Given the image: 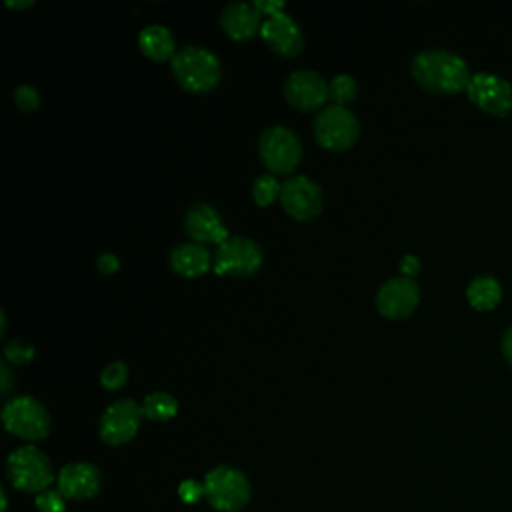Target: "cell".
I'll return each mask as SVG.
<instances>
[{"mask_svg": "<svg viewBox=\"0 0 512 512\" xmlns=\"http://www.w3.org/2000/svg\"><path fill=\"white\" fill-rule=\"evenodd\" d=\"M412 78L428 92L452 94L466 88L470 80L468 62L448 48H424L410 62Z\"/></svg>", "mask_w": 512, "mask_h": 512, "instance_id": "obj_1", "label": "cell"}, {"mask_svg": "<svg viewBox=\"0 0 512 512\" xmlns=\"http://www.w3.org/2000/svg\"><path fill=\"white\" fill-rule=\"evenodd\" d=\"M176 82L188 92H208L218 86L222 66L218 56L200 44H186L170 60Z\"/></svg>", "mask_w": 512, "mask_h": 512, "instance_id": "obj_2", "label": "cell"}, {"mask_svg": "<svg viewBox=\"0 0 512 512\" xmlns=\"http://www.w3.org/2000/svg\"><path fill=\"white\" fill-rule=\"evenodd\" d=\"M204 496L218 512H238L250 502V482L238 468L220 464L206 474Z\"/></svg>", "mask_w": 512, "mask_h": 512, "instance_id": "obj_3", "label": "cell"}, {"mask_svg": "<svg viewBox=\"0 0 512 512\" xmlns=\"http://www.w3.org/2000/svg\"><path fill=\"white\" fill-rule=\"evenodd\" d=\"M4 428L22 440H42L50 432V416L40 400L30 394H18L6 400L2 408Z\"/></svg>", "mask_w": 512, "mask_h": 512, "instance_id": "obj_4", "label": "cell"}, {"mask_svg": "<svg viewBox=\"0 0 512 512\" xmlns=\"http://www.w3.org/2000/svg\"><path fill=\"white\" fill-rule=\"evenodd\" d=\"M258 156L272 174H290L302 158V142L292 128L272 124L258 136Z\"/></svg>", "mask_w": 512, "mask_h": 512, "instance_id": "obj_5", "label": "cell"}, {"mask_svg": "<svg viewBox=\"0 0 512 512\" xmlns=\"http://www.w3.org/2000/svg\"><path fill=\"white\" fill-rule=\"evenodd\" d=\"M6 472L14 488L22 492H36V494L48 490L54 478L48 456L32 444L18 446L8 454Z\"/></svg>", "mask_w": 512, "mask_h": 512, "instance_id": "obj_6", "label": "cell"}, {"mask_svg": "<svg viewBox=\"0 0 512 512\" xmlns=\"http://www.w3.org/2000/svg\"><path fill=\"white\" fill-rule=\"evenodd\" d=\"M360 134V122L352 110L340 104H328L314 116L316 142L328 150L350 148Z\"/></svg>", "mask_w": 512, "mask_h": 512, "instance_id": "obj_7", "label": "cell"}, {"mask_svg": "<svg viewBox=\"0 0 512 512\" xmlns=\"http://www.w3.org/2000/svg\"><path fill=\"white\" fill-rule=\"evenodd\" d=\"M264 262L262 248L248 236L230 234L216 246L214 272L220 276H252Z\"/></svg>", "mask_w": 512, "mask_h": 512, "instance_id": "obj_8", "label": "cell"}, {"mask_svg": "<svg viewBox=\"0 0 512 512\" xmlns=\"http://www.w3.org/2000/svg\"><path fill=\"white\" fill-rule=\"evenodd\" d=\"M142 404L132 398H120L112 402L98 420V436L108 446H120L130 442L142 420Z\"/></svg>", "mask_w": 512, "mask_h": 512, "instance_id": "obj_9", "label": "cell"}, {"mask_svg": "<svg viewBox=\"0 0 512 512\" xmlns=\"http://www.w3.org/2000/svg\"><path fill=\"white\" fill-rule=\"evenodd\" d=\"M466 94L470 102L494 116H506L512 112V84L496 72H472L466 84Z\"/></svg>", "mask_w": 512, "mask_h": 512, "instance_id": "obj_10", "label": "cell"}, {"mask_svg": "<svg viewBox=\"0 0 512 512\" xmlns=\"http://www.w3.org/2000/svg\"><path fill=\"white\" fill-rule=\"evenodd\" d=\"M282 208L296 220H310L322 210V188L306 174L288 176L280 188Z\"/></svg>", "mask_w": 512, "mask_h": 512, "instance_id": "obj_11", "label": "cell"}, {"mask_svg": "<svg viewBox=\"0 0 512 512\" xmlns=\"http://www.w3.org/2000/svg\"><path fill=\"white\" fill-rule=\"evenodd\" d=\"M420 302V286L414 278L392 276L376 290V308L382 316L400 320L412 314Z\"/></svg>", "mask_w": 512, "mask_h": 512, "instance_id": "obj_12", "label": "cell"}, {"mask_svg": "<svg viewBox=\"0 0 512 512\" xmlns=\"http://www.w3.org/2000/svg\"><path fill=\"white\" fill-rule=\"evenodd\" d=\"M284 98L290 106L302 112L318 110L328 100V82L316 70H292L284 80Z\"/></svg>", "mask_w": 512, "mask_h": 512, "instance_id": "obj_13", "label": "cell"}, {"mask_svg": "<svg viewBox=\"0 0 512 512\" xmlns=\"http://www.w3.org/2000/svg\"><path fill=\"white\" fill-rule=\"evenodd\" d=\"M260 36L280 56H296L304 46V32L288 12L266 16L260 26Z\"/></svg>", "mask_w": 512, "mask_h": 512, "instance_id": "obj_14", "label": "cell"}, {"mask_svg": "<svg viewBox=\"0 0 512 512\" xmlns=\"http://www.w3.org/2000/svg\"><path fill=\"white\" fill-rule=\"evenodd\" d=\"M184 230L190 236V240L200 244L212 242L218 246L222 240L230 236L222 216L208 202H194L192 206H188L184 214Z\"/></svg>", "mask_w": 512, "mask_h": 512, "instance_id": "obj_15", "label": "cell"}, {"mask_svg": "<svg viewBox=\"0 0 512 512\" xmlns=\"http://www.w3.org/2000/svg\"><path fill=\"white\" fill-rule=\"evenodd\" d=\"M58 492L70 500H88L102 486L100 470L90 462H70L56 476Z\"/></svg>", "mask_w": 512, "mask_h": 512, "instance_id": "obj_16", "label": "cell"}, {"mask_svg": "<svg viewBox=\"0 0 512 512\" xmlns=\"http://www.w3.org/2000/svg\"><path fill=\"white\" fill-rule=\"evenodd\" d=\"M260 16L254 2L234 0L220 10V26L232 40H246L260 32Z\"/></svg>", "mask_w": 512, "mask_h": 512, "instance_id": "obj_17", "label": "cell"}, {"mask_svg": "<svg viewBox=\"0 0 512 512\" xmlns=\"http://www.w3.org/2000/svg\"><path fill=\"white\" fill-rule=\"evenodd\" d=\"M168 264L176 274L184 278H196L214 266V254H210L204 244L188 240L170 248Z\"/></svg>", "mask_w": 512, "mask_h": 512, "instance_id": "obj_18", "label": "cell"}, {"mask_svg": "<svg viewBox=\"0 0 512 512\" xmlns=\"http://www.w3.org/2000/svg\"><path fill=\"white\" fill-rule=\"evenodd\" d=\"M140 50L152 60H172L176 54V40L168 26L152 22L138 32Z\"/></svg>", "mask_w": 512, "mask_h": 512, "instance_id": "obj_19", "label": "cell"}, {"mask_svg": "<svg viewBox=\"0 0 512 512\" xmlns=\"http://www.w3.org/2000/svg\"><path fill=\"white\" fill-rule=\"evenodd\" d=\"M466 298L476 310H490L502 298V286L496 276L482 272L476 274L466 286Z\"/></svg>", "mask_w": 512, "mask_h": 512, "instance_id": "obj_20", "label": "cell"}, {"mask_svg": "<svg viewBox=\"0 0 512 512\" xmlns=\"http://www.w3.org/2000/svg\"><path fill=\"white\" fill-rule=\"evenodd\" d=\"M178 412V402L170 392H150L144 396L142 402V414L148 420H170Z\"/></svg>", "mask_w": 512, "mask_h": 512, "instance_id": "obj_21", "label": "cell"}, {"mask_svg": "<svg viewBox=\"0 0 512 512\" xmlns=\"http://www.w3.org/2000/svg\"><path fill=\"white\" fill-rule=\"evenodd\" d=\"M356 94H358V84L354 76L340 72L328 80V100H332V104L346 106L356 98Z\"/></svg>", "mask_w": 512, "mask_h": 512, "instance_id": "obj_22", "label": "cell"}, {"mask_svg": "<svg viewBox=\"0 0 512 512\" xmlns=\"http://www.w3.org/2000/svg\"><path fill=\"white\" fill-rule=\"evenodd\" d=\"M280 188H282V182H278V178L272 172L258 174L252 182V198L256 204L268 206L276 198H280Z\"/></svg>", "mask_w": 512, "mask_h": 512, "instance_id": "obj_23", "label": "cell"}, {"mask_svg": "<svg viewBox=\"0 0 512 512\" xmlns=\"http://www.w3.org/2000/svg\"><path fill=\"white\" fill-rule=\"evenodd\" d=\"M34 358V344L26 338H10L4 344V360L12 364H26Z\"/></svg>", "mask_w": 512, "mask_h": 512, "instance_id": "obj_24", "label": "cell"}, {"mask_svg": "<svg viewBox=\"0 0 512 512\" xmlns=\"http://www.w3.org/2000/svg\"><path fill=\"white\" fill-rule=\"evenodd\" d=\"M128 380V366L122 360L108 362L100 372V382L106 390H118Z\"/></svg>", "mask_w": 512, "mask_h": 512, "instance_id": "obj_25", "label": "cell"}, {"mask_svg": "<svg viewBox=\"0 0 512 512\" xmlns=\"http://www.w3.org/2000/svg\"><path fill=\"white\" fill-rule=\"evenodd\" d=\"M12 96H14V104L22 112H32L40 106V92L32 84H18L12 92Z\"/></svg>", "mask_w": 512, "mask_h": 512, "instance_id": "obj_26", "label": "cell"}, {"mask_svg": "<svg viewBox=\"0 0 512 512\" xmlns=\"http://www.w3.org/2000/svg\"><path fill=\"white\" fill-rule=\"evenodd\" d=\"M36 508L40 512H64V498L58 490H44L36 496Z\"/></svg>", "mask_w": 512, "mask_h": 512, "instance_id": "obj_27", "label": "cell"}, {"mask_svg": "<svg viewBox=\"0 0 512 512\" xmlns=\"http://www.w3.org/2000/svg\"><path fill=\"white\" fill-rule=\"evenodd\" d=\"M178 496L186 504H196L204 496V484L196 480H182L178 486Z\"/></svg>", "mask_w": 512, "mask_h": 512, "instance_id": "obj_28", "label": "cell"}, {"mask_svg": "<svg viewBox=\"0 0 512 512\" xmlns=\"http://www.w3.org/2000/svg\"><path fill=\"white\" fill-rule=\"evenodd\" d=\"M96 268L102 272V274H114L118 272L120 268V258L114 254V252H102L96 260Z\"/></svg>", "mask_w": 512, "mask_h": 512, "instance_id": "obj_29", "label": "cell"}, {"mask_svg": "<svg viewBox=\"0 0 512 512\" xmlns=\"http://www.w3.org/2000/svg\"><path fill=\"white\" fill-rule=\"evenodd\" d=\"M400 272H402V276H408V278H414L418 272H420V268H422V262L418 260V256H414V254H404L402 258H400Z\"/></svg>", "mask_w": 512, "mask_h": 512, "instance_id": "obj_30", "label": "cell"}, {"mask_svg": "<svg viewBox=\"0 0 512 512\" xmlns=\"http://www.w3.org/2000/svg\"><path fill=\"white\" fill-rule=\"evenodd\" d=\"M254 6L262 16H272L276 12H282L284 2L282 0H254Z\"/></svg>", "mask_w": 512, "mask_h": 512, "instance_id": "obj_31", "label": "cell"}, {"mask_svg": "<svg viewBox=\"0 0 512 512\" xmlns=\"http://www.w3.org/2000/svg\"><path fill=\"white\" fill-rule=\"evenodd\" d=\"M0 376H2V394H8V390L12 388V372H10V366L6 360L0 362Z\"/></svg>", "mask_w": 512, "mask_h": 512, "instance_id": "obj_32", "label": "cell"}, {"mask_svg": "<svg viewBox=\"0 0 512 512\" xmlns=\"http://www.w3.org/2000/svg\"><path fill=\"white\" fill-rule=\"evenodd\" d=\"M502 352H504L506 360L512 364V324L502 334Z\"/></svg>", "mask_w": 512, "mask_h": 512, "instance_id": "obj_33", "label": "cell"}, {"mask_svg": "<svg viewBox=\"0 0 512 512\" xmlns=\"http://www.w3.org/2000/svg\"><path fill=\"white\" fill-rule=\"evenodd\" d=\"M6 4L8 6H14V8H26V6H32L34 4V0H6Z\"/></svg>", "mask_w": 512, "mask_h": 512, "instance_id": "obj_34", "label": "cell"}, {"mask_svg": "<svg viewBox=\"0 0 512 512\" xmlns=\"http://www.w3.org/2000/svg\"><path fill=\"white\" fill-rule=\"evenodd\" d=\"M6 502H8V500H6V492L2 490V512H6Z\"/></svg>", "mask_w": 512, "mask_h": 512, "instance_id": "obj_35", "label": "cell"}]
</instances>
